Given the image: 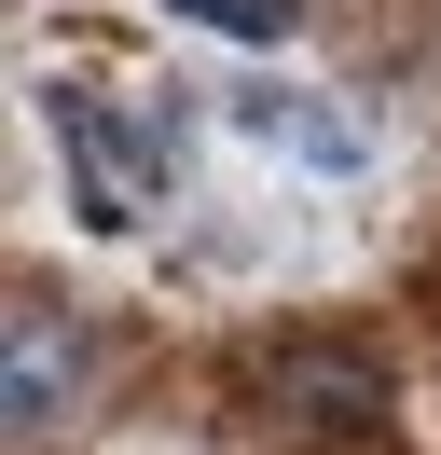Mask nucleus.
Returning <instances> with one entry per match:
<instances>
[{
  "instance_id": "nucleus-1",
  "label": "nucleus",
  "mask_w": 441,
  "mask_h": 455,
  "mask_svg": "<svg viewBox=\"0 0 441 455\" xmlns=\"http://www.w3.org/2000/svg\"><path fill=\"white\" fill-rule=\"evenodd\" d=\"M248 414L276 442H373L386 427V359L373 345H331V331H290L248 359Z\"/></svg>"
},
{
  "instance_id": "nucleus-2",
  "label": "nucleus",
  "mask_w": 441,
  "mask_h": 455,
  "mask_svg": "<svg viewBox=\"0 0 441 455\" xmlns=\"http://www.w3.org/2000/svg\"><path fill=\"white\" fill-rule=\"evenodd\" d=\"M55 152H69V194H83V221L97 235H124V221H152L165 207V152H152V124H124L110 97H55Z\"/></svg>"
},
{
  "instance_id": "nucleus-3",
  "label": "nucleus",
  "mask_w": 441,
  "mask_h": 455,
  "mask_svg": "<svg viewBox=\"0 0 441 455\" xmlns=\"http://www.w3.org/2000/svg\"><path fill=\"white\" fill-rule=\"evenodd\" d=\"M69 372H83V331H69V304H42V290H14V345H0V427H55L69 414Z\"/></svg>"
},
{
  "instance_id": "nucleus-4",
  "label": "nucleus",
  "mask_w": 441,
  "mask_h": 455,
  "mask_svg": "<svg viewBox=\"0 0 441 455\" xmlns=\"http://www.w3.org/2000/svg\"><path fill=\"white\" fill-rule=\"evenodd\" d=\"M235 124H262L276 152H303V166H358V124L317 111V97H235Z\"/></svg>"
},
{
  "instance_id": "nucleus-5",
  "label": "nucleus",
  "mask_w": 441,
  "mask_h": 455,
  "mask_svg": "<svg viewBox=\"0 0 441 455\" xmlns=\"http://www.w3.org/2000/svg\"><path fill=\"white\" fill-rule=\"evenodd\" d=\"M165 14H193V28H220V42H290L303 28V0H165Z\"/></svg>"
}]
</instances>
